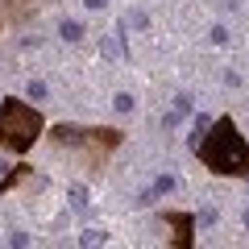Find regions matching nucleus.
<instances>
[{
	"label": "nucleus",
	"mask_w": 249,
	"mask_h": 249,
	"mask_svg": "<svg viewBox=\"0 0 249 249\" xmlns=\"http://www.w3.org/2000/svg\"><path fill=\"white\" fill-rule=\"evenodd\" d=\"M96 241H104V229H88L83 232V245H96Z\"/></svg>",
	"instance_id": "6e6552de"
},
{
	"label": "nucleus",
	"mask_w": 249,
	"mask_h": 249,
	"mask_svg": "<svg viewBox=\"0 0 249 249\" xmlns=\"http://www.w3.org/2000/svg\"><path fill=\"white\" fill-rule=\"evenodd\" d=\"M29 100H46V83H29Z\"/></svg>",
	"instance_id": "1a4fd4ad"
},
{
	"label": "nucleus",
	"mask_w": 249,
	"mask_h": 249,
	"mask_svg": "<svg viewBox=\"0 0 249 249\" xmlns=\"http://www.w3.org/2000/svg\"><path fill=\"white\" fill-rule=\"evenodd\" d=\"M199 162L212 175H229V178H249V142L237 129L232 116H216L212 129L204 133V142L196 145Z\"/></svg>",
	"instance_id": "f257e3e1"
},
{
	"label": "nucleus",
	"mask_w": 249,
	"mask_h": 249,
	"mask_svg": "<svg viewBox=\"0 0 249 249\" xmlns=\"http://www.w3.org/2000/svg\"><path fill=\"white\" fill-rule=\"evenodd\" d=\"M166 191H175V178H170V175H162L158 183H154V191H150V196H166Z\"/></svg>",
	"instance_id": "423d86ee"
},
{
	"label": "nucleus",
	"mask_w": 249,
	"mask_h": 249,
	"mask_svg": "<svg viewBox=\"0 0 249 249\" xmlns=\"http://www.w3.org/2000/svg\"><path fill=\"white\" fill-rule=\"evenodd\" d=\"M170 229H175V245L178 249H191V232H196V216L191 212H166Z\"/></svg>",
	"instance_id": "7ed1b4c3"
},
{
	"label": "nucleus",
	"mask_w": 249,
	"mask_h": 249,
	"mask_svg": "<svg viewBox=\"0 0 249 249\" xmlns=\"http://www.w3.org/2000/svg\"><path fill=\"white\" fill-rule=\"evenodd\" d=\"M62 37H67V42H79V37H83V25H79V21H62Z\"/></svg>",
	"instance_id": "39448f33"
},
{
	"label": "nucleus",
	"mask_w": 249,
	"mask_h": 249,
	"mask_svg": "<svg viewBox=\"0 0 249 249\" xmlns=\"http://www.w3.org/2000/svg\"><path fill=\"white\" fill-rule=\"evenodd\" d=\"M208 129H212V116H196V124H191V137H187V142H191V150H196L199 142H204V133Z\"/></svg>",
	"instance_id": "20e7f679"
},
{
	"label": "nucleus",
	"mask_w": 249,
	"mask_h": 249,
	"mask_svg": "<svg viewBox=\"0 0 249 249\" xmlns=\"http://www.w3.org/2000/svg\"><path fill=\"white\" fill-rule=\"evenodd\" d=\"M116 108H121V112H133V96H129V91H121V96H116Z\"/></svg>",
	"instance_id": "0eeeda50"
},
{
	"label": "nucleus",
	"mask_w": 249,
	"mask_h": 249,
	"mask_svg": "<svg viewBox=\"0 0 249 249\" xmlns=\"http://www.w3.org/2000/svg\"><path fill=\"white\" fill-rule=\"evenodd\" d=\"M245 229H249V212H245Z\"/></svg>",
	"instance_id": "9b49d317"
},
{
	"label": "nucleus",
	"mask_w": 249,
	"mask_h": 249,
	"mask_svg": "<svg viewBox=\"0 0 249 249\" xmlns=\"http://www.w3.org/2000/svg\"><path fill=\"white\" fill-rule=\"evenodd\" d=\"M83 4H88V9H104L108 0H83Z\"/></svg>",
	"instance_id": "9d476101"
},
{
	"label": "nucleus",
	"mask_w": 249,
	"mask_h": 249,
	"mask_svg": "<svg viewBox=\"0 0 249 249\" xmlns=\"http://www.w3.org/2000/svg\"><path fill=\"white\" fill-rule=\"evenodd\" d=\"M42 112L25 100L9 96L0 100V150H13V154H25L29 145L42 137Z\"/></svg>",
	"instance_id": "f03ea898"
}]
</instances>
